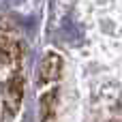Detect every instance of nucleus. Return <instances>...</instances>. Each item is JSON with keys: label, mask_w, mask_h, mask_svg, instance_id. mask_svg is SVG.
Listing matches in <instances>:
<instances>
[{"label": "nucleus", "mask_w": 122, "mask_h": 122, "mask_svg": "<svg viewBox=\"0 0 122 122\" xmlns=\"http://www.w3.org/2000/svg\"><path fill=\"white\" fill-rule=\"evenodd\" d=\"M60 66H62V64H60V58H58V56H54V54L45 56L43 62H41V69H39V79H41V84H47V81L56 79L58 73H60Z\"/></svg>", "instance_id": "1"}, {"label": "nucleus", "mask_w": 122, "mask_h": 122, "mask_svg": "<svg viewBox=\"0 0 122 122\" xmlns=\"http://www.w3.org/2000/svg\"><path fill=\"white\" fill-rule=\"evenodd\" d=\"M54 107H56V99L54 94H45L41 99V120H49L54 116Z\"/></svg>", "instance_id": "2"}]
</instances>
